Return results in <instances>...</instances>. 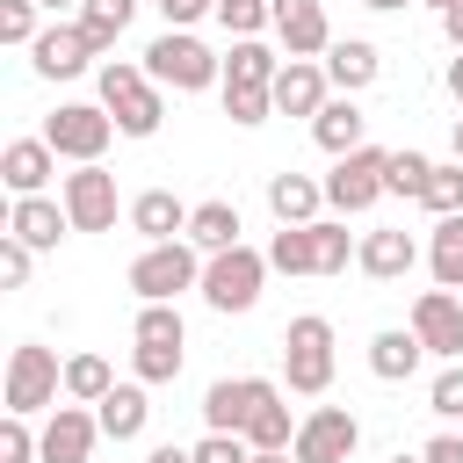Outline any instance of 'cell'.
<instances>
[{
  "label": "cell",
  "mask_w": 463,
  "mask_h": 463,
  "mask_svg": "<svg viewBox=\"0 0 463 463\" xmlns=\"http://www.w3.org/2000/svg\"><path fill=\"white\" fill-rule=\"evenodd\" d=\"M94 80H101V109L116 116V130H123V137H152V130H159L166 101H159V80H152L145 65H130V58H109Z\"/></svg>",
  "instance_id": "6da1fadb"
},
{
  "label": "cell",
  "mask_w": 463,
  "mask_h": 463,
  "mask_svg": "<svg viewBox=\"0 0 463 463\" xmlns=\"http://www.w3.org/2000/svg\"><path fill=\"white\" fill-rule=\"evenodd\" d=\"M203 246L195 239H159V246H145L137 260H130V289H137V304H174L181 289H203Z\"/></svg>",
  "instance_id": "7a4b0ae2"
},
{
  "label": "cell",
  "mask_w": 463,
  "mask_h": 463,
  "mask_svg": "<svg viewBox=\"0 0 463 463\" xmlns=\"http://www.w3.org/2000/svg\"><path fill=\"white\" fill-rule=\"evenodd\" d=\"M145 72H152L159 87H174V94H203V87L224 80V58H217L210 43H195L188 29H166V36L145 43Z\"/></svg>",
  "instance_id": "3957f363"
},
{
  "label": "cell",
  "mask_w": 463,
  "mask_h": 463,
  "mask_svg": "<svg viewBox=\"0 0 463 463\" xmlns=\"http://www.w3.org/2000/svg\"><path fill=\"white\" fill-rule=\"evenodd\" d=\"M282 376H289L297 398H326V383H333V318L304 311V318L282 326Z\"/></svg>",
  "instance_id": "277c9868"
},
{
  "label": "cell",
  "mask_w": 463,
  "mask_h": 463,
  "mask_svg": "<svg viewBox=\"0 0 463 463\" xmlns=\"http://www.w3.org/2000/svg\"><path fill=\"white\" fill-rule=\"evenodd\" d=\"M260 282H268V253H253V246H224L203 260V304L210 311H253Z\"/></svg>",
  "instance_id": "5b68a950"
},
{
  "label": "cell",
  "mask_w": 463,
  "mask_h": 463,
  "mask_svg": "<svg viewBox=\"0 0 463 463\" xmlns=\"http://www.w3.org/2000/svg\"><path fill=\"white\" fill-rule=\"evenodd\" d=\"M58 391H65L58 354H51V347H36V340H22V347L7 354V412L36 420V412H51V405H58Z\"/></svg>",
  "instance_id": "8992f818"
},
{
  "label": "cell",
  "mask_w": 463,
  "mask_h": 463,
  "mask_svg": "<svg viewBox=\"0 0 463 463\" xmlns=\"http://www.w3.org/2000/svg\"><path fill=\"white\" fill-rule=\"evenodd\" d=\"M383 174H391V152L354 145V152H340V159H333V174H326V203H333L340 217H362L376 195H391V188H383Z\"/></svg>",
  "instance_id": "52a82bcc"
},
{
  "label": "cell",
  "mask_w": 463,
  "mask_h": 463,
  "mask_svg": "<svg viewBox=\"0 0 463 463\" xmlns=\"http://www.w3.org/2000/svg\"><path fill=\"white\" fill-rule=\"evenodd\" d=\"M43 137H51V152H58V159L87 166V159H101V152H109L116 116H109V109H94V101H65L58 116H43Z\"/></svg>",
  "instance_id": "ba28073f"
},
{
  "label": "cell",
  "mask_w": 463,
  "mask_h": 463,
  "mask_svg": "<svg viewBox=\"0 0 463 463\" xmlns=\"http://www.w3.org/2000/svg\"><path fill=\"white\" fill-rule=\"evenodd\" d=\"M354 441H362V420H354L347 405H311V412L297 420L289 456H297V463H347Z\"/></svg>",
  "instance_id": "9c48e42d"
},
{
  "label": "cell",
  "mask_w": 463,
  "mask_h": 463,
  "mask_svg": "<svg viewBox=\"0 0 463 463\" xmlns=\"http://www.w3.org/2000/svg\"><path fill=\"white\" fill-rule=\"evenodd\" d=\"M58 203L72 210V232H109L116 224V174L101 159H87V166H72L58 181Z\"/></svg>",
  "instance_id": "30bf717a"
},
{
  "label": "cell",
  "mask_w": 463,
  "mask_h": 463,
  "mask_svg": "<svg viewBox=\"0 0 463 463\" xmlns=\"http://www.w3.org/2000/svg\"><path fill=\"white\" fill-rule=\"evenodd\" d=\"M412 333L427 340V354L463 362V297L456 289H420L412 297Z\"/></svg>",
  "instance_id": "8fae6325"
},
{
  "label": "cell",
  "mask_w": 463,
  "mask_h": 463,
  "mask_svg": "<svg viewBox=\"0 0 463 463\" xmlns=\"http://www.w3.org/2000/svg\"><path fill=\"white\" fill-rule=\"evenodd\" d=\"M29 58H36L43 80H80V72L101 58V43L87 36V22H58V29H43V36L29 43Z\"/></svg>",
  "instance_id": "7c38bea8"
},
{
  "label": "cell",
  "mask_w": 463,
  "mask_h": 463,
  "mask_svg": "<svg viewBox=\"0 0 463 463\" xmlns=\"http://www.w3.org/2000/svg\"><path fill=\"white\" fill-rule=\"evenodd\" d=\"M268 391H275L268 376H217V383L203 391V427H210V434H246V420H253V405H260Z\"/></svg>",
  "instance_id": "4fadbf2b"
},
{
  "label": "cell",
  "mask_w": 463,
  "mask_h": 463,
  "mask_svg": "<svg viewBox=\"0 0 463 463\" xmlns=\"http://www.w3.org/2000/svg\"><path fill=\"white\" fill-rule=\"evenodd\" d=\"M94 441H101V412H87L80 398L51 405V420H43V463H94Z\"/></svg>",
  "instance_id": "5bb4252c"
},
{
  "label": "cell",
  "mask_w": 463,
  "mask_h": 463,
  "mask_svg": "<svg viewBox=\"0 0 463 463\" xmlns=\"http://www.w3.org/2000/svg\"><path fill=\"white\" fill-rule=\"evenodd\" d=\"M412 260H420V246H412V232H405V224L362 232V246H354V268H362L369 282H398V275H412Z\"/></svg>",
  "instance_id": "9a60e30c"
},
{
  "label": "cell",
  "mask_w": 463,
  "mask_h": 463,
  "mask_svg": "<svg viewBox=\"0 0 463 463\" xmlns=\"http://www.w3.org/2000/svg\"><path fill=\"white\" fill-rule=\"evenodd\" d=\"M275 36L289 58H318L333 43V22H326V0H275Z\"/></svg>",
  "instance_id": "2e32d148"
},
{
  "label": "cell",
  "mask_w": 463,
  "mask_h": 463,
  "mask_svg": "<svg viewBox=\"0 0 463 463\" xmlns=\"http://www.w3.org/2000/svg\"><path fill=\"white\" fill-rule=\"evenodd\" d=\"M333 80H326V65L318 58H289L282 72H275V116H318L333 94H326Z\"/></svg>",
  "instance_id": "e0dca14e"
},
{
  "label": "cell",
  "mask_w": 463,
  "mask_h": 463,
  "mask_svg": "<svg viewBox=\"0 0 463 463\" xmlns=\"http://www.w3.org/2000/svg\"><path fill=\"white\" fill-rule=\"evenodd\" d=\"M7 232H14L22 246L51 253V246L72 232V210H65V203H51V195H14V210H7Z\"/></svg>",
  "instance_id": "ac0fdd59"
},
{
  "label": "cell",
  "mask_w": 463,
  "mask_h": 463,
  "mask_svg": "<svg viewBox=\"0 0 463 463\" xmlns=\"http://www.w3.org/2000/svg\"><path fill=\"white\" fill-rule=\"evenodd\" d=\"M188 203L174 195V188H145V195H130V232L145 239V246H159V239H181L188 232Z\"/></svg>",
  "instance_id": "d6986e66"
},
{
  "label": "cell",
  "mask_w": 463,
  "mask_h": 463,
  "mask_svg": "<svg viewBox=\"0 0 463 463\" xmlns=\"http://www.w3.org/2000/svg\"><path fill=\"white\" fill-rule=\"evenodd\" d=\"M58 174V152H51V137H14L7 152H0V181L14 188V195H43V181Z\"/></svg>",
  "instance_id": "ffe728a7"
},
{
  "label": "cell",
  "mask_w": 463,
  "mask_h": 463,
  "mask_svg": "<svg viewBox=\"0 0 463 463\" xmlns=\"http://www.w3.org/2000/svg\"><path fill=\"white\" fill-rule=\"evenodd\" d=\"M318 203H326V181H311V174H268V210H275V224H318Z\"/></svg>",
  "instance_id": "44dd1931"
},
{
  "label": "cell",
  "mask_w": 463,
  "mask_h": 463,
  "mask_svg": "<svg viewBox=\"0 0 463 463\" xmlns=\"http://www.w3.org/2000/svg\"><path fill=\"white\" fill-rule=\"evenodd\" d=\"M376 72H383L376 43H362V36H340V43H326V80H333L340 94H362Z\"/></svg>",
  "instance_id": "7402d4cb"
},
{
  "label": "cell",
  "mask_w": 463,
  "mask_h": 463,
  "mask_svg": "<svg viewBox=\"0 0 463 463\" xmlns=\"http://www.w3.org/2000/svg\"><path fill=\"white\" fill-rule=\"evenodd\" d=\"M362 130H369V116L354 109V94H333V101L311 116V137H318V152H333V159H340V152H354V145H362Z\"/></svg>",
  "instance_id": "603a6c76"
},
{
  "label": "cell",
  "mask_w": 463,
  "mask_h": 463,
  "mask_svg": "<svg viewBox=\"0 0 463 463\" xmlns=\"http://www.w3.org/2000/svg\"><path fill=\"white\" fill-rule=\"evenodd\" d=\"M420 354H427V340H420L412 326H383V333L369 340V369H376L383 383H405V376L420 369Z\"/></svg>",
  "instance_id": "cb8c5ba5"
},
{
  "label": "cell",
  "mask_w": 463,
  "mask_h": 463,
  "mask_svg": "<svg viewBox=\"0 0 463 463\" xmlns=\"http://www.w3.org/2000/svg\"><path fill=\"white\" fill-rule=\"evenodd\" d=\"M94 412H101V434H109V441H137V434H145V420H152L145 383H116V391H109Z\"/></svg>",
  "instance_id": "d4e9b609"
},
{
  "label": "cell",
  "mask_w": 463,
  "mask_h": 463,
  "mask_svg": "<svg viewBox=\"0 0 463 463\" xmlns=\"http://www.w3.org/2000/svg\"><path fill=\"white\" fill-rule=\"evenodd\" d=\"M188 239H195L203 253H224V246H239V203H224V195L195 203V217H188Z\"/></svg>",
  "instance_id": "484cf974"
},
{
  "label": "cell",
  "mask_w": 463,
  "mask_h": 463,
  "mask_svg": "<svg viewBox=\"0 0 463 463\" xmlns=\"http://www.w3.org/2000/svg\"><path fill=\"white\" fill-rule=\"evenodd\" d=\"M427 268H434V282H441V289H463V210H456V217H434Z\"/></svg>",
  "instance_id": "4316f807"
},
{
  "label": "cell",
  "mask_w": 463,
  "mask_h": 463,
  "mask_svg": "<svg viewBox=\"0 0 463 463\" xmlns=\"http://www.w3.org/2000/svg\"><path fill=\"white\" fill-rule=\"evenodd\" d=\"M275 72H282V58L260 43V36H232V58H224V80H239V87H275Z\"/></svg>",
  "instance_id": "83f0119b"
},
{
  "label": "cell",
  "mask_w": 463,
  "mask_h": 463,
  "mask_svg": "<svg viewBox=\"0 0 463 463\" xmlns=\"http://www.w3.org/2000/svg\"><path fill=\"white\" fill-rule=\"evenodd\" d=\"M268 268H282V275H318V239H311V224H282V232L268 239Z\"/></svg>",
  "instance_id": "f1b7e54d"
},
{
  "label": "cell",
  "mask_w": 463,
  "mask_h": 463,
  "mask_svg": "<svg viewBox=\"0 0 463 463\" xmlns=\"http://www.w3.org/2000/svg\"><path fill=\"white\" fill-rule=\"evenodd\" d=\"M246 441H253V449H289V441H297V420H289L282 391H268V398L253 405V420H246Z\"/></svg>",
  "instance_id": "f546056e"
},
{
  "label": "cell",
  "mask_w": 463,
  "mask_h": 463,
  "mask_svg": "<svg viewBox=\"0 0 463 463\" xmlns=\"http://www.w3.org/2000/svg\"><path fill=\"white\" fill-rule=\"evenodd\" d=\"M130 340H137V347H188V326H181L174 304H145L137 326H130Z\"/></svg>",
  "instance_id": "4dcf8cb0"
},
{
  "label": "cell",
  "mask_w": 463,
  "mask_h": 463,
  "mask_svg": "<svg viewBox=\"0 0 463 463\" xmlns=\"http://www.w3.org/2000/svg\"><path fill=\"white\" fill-rule=\"evenodd\" d=\"M109 391H116V376H109V362H101V354H72V362H65V398L101 405Z\"/></svg>",
  "instance_id": "1f68e13d"
},
{
  "label": "cell",
  "mask_w": 463,
  "mask_h": 463,
  "mask_svg": "<svg viewBox=\"0 0 463 463\" xmlns=\"http://www.w3.org/2000/svg\"><path fill=\"white\" fill-rule=\"evenodd\" d=\"M130 14H137V0H80V22H87V36H94L101 51L130 29Z\"/></svg>",
  "instance_id": "d6a6232c"
},
{
  "label": "cell",
  "mask_w": 463,
  "mask_h": 463,
  "mask_svg": "<svg viewBox=\"0 0 463 463\" xmlns=\"http://www.w3.org/2000/svg\"><path fill=\"white\" fill-rule=\"evenodd\" d=\"M224 116L246 123V130L268 123V116H275V87H239V80H224Z\"/></svg>",
  "instance_id": "836d02e7"
},
{
  "label": "cell",
  "mask_w": 463,
  "mask_h": 463,
  "mask_svg": "<svg viewBox=\"0 0 463 463\" xmlns=\"http://www.w3.org/2000/svg\"><path fill=\"white\" fill-rule=\"evenodd\" d=\"M427 174H434V159H427V152H391L383 188H391V195H405V203H420V195H427Z\"/></svg>",
  "instance_id": "e575fe53"
},
{
  "label": "cell",
  "mask_w": 463,
  "mask_h": 463,
  "mask_svg": "<svg viewBox=\"0 0 463 463\" xmlns=\"http://www.w3.org/2000/svg\"><path fill=\"white\" fill-rule=\"evenodd\" d=\"M311 239H318V275H340V268L354 260V239H347V224H340V217H318V224H311Z\"/></svg>",
  "instance_id": "d590c367"
},
{
  "label": "cell",
  "mask_w": 463,
  "mask_h": 463,
  "mask_svg": "<svg viewBox=\"0 0 463 463\" xmlns=\"http://www.w3.org/2000/svg\"><path fill=\"white\" fill-rule=\"evenodd\" d=\"M420 203H427L434 217H456V210H463V159H456V166H434V174H427V195H420Z\"/></svg>",
  "instance_id": "8d00e7d4"
},
{
  "label": "cell",
  "mask_w": 463,
  "mask_h": 463,
  "mask_svg": "<svg viewBox=\"0 0 463 463\" xmlns=\"http://www.w3.org/2000/svg\"><path fill=\"white\" fill-rule=\"evenodd\" d=\"M217 22H224L232 36H260V29L275 22V0H217Z\"/></svg>",
  "instance_id": "74e56055"
},
{
  "label": "cell",
  "mask_w": 463,
  "mask_h": 463,
  "mask_svg": "<svg viewBox=\"0 0 463 463\" xmlns=\"http://www.w3.org/2000/svg\"><path fill=\"white\" fill-rule=\"evenodd\" d=\"M130 369H137V383H174L181 376V347H130Z\"/></svg>",
  "instance_id": "f35d334b"
},
{
  "label": "cell",
  "mask_w": 463,
  "mask_h": 463,
  "mask_svg": "<svg viewBox=\"0 0 463 463\" xmlns=\"http://www.w3.org/2000/svg\"><path fill=\"white\" fill-rule=\"evenodd\" d=\"M427 412H441V420H463V362H449V369L427 383Z\"/></svg>",
  "instance_id": "ab89813d"
},
{
  "label": "cell",
  "mask_w": 463,
  "mask_h": 463,
  "mask_svg": "<svg viewBox=\"0 0 463 463\" xmlns=\"http://www.w3.org/2000/svg\"><path fill=\"white\" fill-rule=\"evenodd\" d=\"M36 0H0V43H36Z\"/></svg>",
  "instance_id": "60d3db41"
},
{
  "label": "cell",
  "mask_w": 463,
  "mask_h": 463,
  "mask_svg": "<svg viewBox=\"0 0 463 463\" xmlns=\"http://www.w3.org/2000/svg\"><path fill=\"white\" fill-rule=\"evenodd\" d=\"M29 456H43V434H29L22 412H7V427H0V463H29Z\"/></svg>",
  "instance_id": "b9f144b4"
},
{
  "label": "cell",
  "mask_w": 463,
  "mask_h": 463,
  "mask_svg": "<svg viewBox=\"0 0 463 463\" xmlns=\"http://www.w3.org/2000/svg\"><path fill=\"white\" fill-rule=\"evenodd\" d=\"M195 463H253V441L246 434H203L195 441Z\"/></svg>",
  "instance_id": "7bdbcfd3"
},
{
  "label": "cell",
  "mask_w": 463,
  "mask_h": 463,
  "mask_svg": "<svg viewBox=\"0 0 463 463\" xmlns=\"http://www.w3.org/2000/svg\"><path fill=\"white\" fill-rule=\"evenodd\" d=\"M29 260H36V246H22V239L7 232V239H0V282L22 289V282H29Z\"/></svg>",
  "instance_id": "ee69618b"
},
{
  "label": "cell",
  "mask_w": 463,
  "mask_h": 463,
  "mask_svg": "<svg viewBox=\"0 0 463 463\" xmlns=\"http://www.w3.org/2000/svg\"><path fill=\"white\" fill-rule=\"evenodd\" d=\"M159 14H166V29H188V22L217 14V0H159Z\"/></svg>",
  "instance_id": "f6af8a7d"
},
{
  "label": "cell",
  "mask_w": 463,
  "mask_h": 463,
  "mask_svg": "<svg viewBox=\"0 0 463 463\" xmlns=\"http://www.w3.org/2000/svg\"><path fill=\"white\" fill-rule=\"evenodd\" d=\"M420 456H427V463H463V434H434Z\"/></svg>",
  "instance_id": "bcb514c9"
},
{
  "label": "cell",
  "mask_w": 463,
  "mask_h": 463,
  "mask_svg": "<svg viewBox=\"0 0 463 463\" xmlns=\"http://www.w3.org/2000/svg\"><path fill=\"white\" fill-rule=\"evenodd\" d=\"M145 463H195V449H174V441H159V449H152Z\"/></svg>",
  "instance_id": "7dc6e473"
},
{
  "label": "cell",
  "mask_w": 463,
  "mask_h": 463,
  "mask_svg": "<svg viewBox=\"0 0 463 463\" xmlns=\"http://www.w3.org/2000/svg\"><path fill=\"white\" fill-rule=\"evenodd\" d=\"M441 29H449V43H456V51H463V0H456V7H449V14H441Z\"/></svg>",
  "instance_id": "c3c4849f"
},
{
  "label": "cell",
  "mask_w": 463,
  "mask_h": 463,
  "mask_svg": "<svg viewBox=\"0 0 463 463\" xmlns=\"http://www.w3.org/2000/svg\"><path fill=\"white\" fill-rule=\"evenodd\" d=\"M449 94H456V101H463V51H456V58H449Z\"/></svg>",
  "instance_id": "681fc988"
},
{
  "label": "cell",
  "mask_w": 463,
  "mask_h": 463,
  "mask_svg": "<svg viewBox=\"0 0 463 463\" xmlns=\"http://www.w3.org/2000/svg\"><path fill=\"white\" fill-rule=\"evenodd\" d=\"M253 463H297L289 449H253Z\"/></svg>",
  "instance_id": "f907efd6"
},
{
  "label": "cell",
  "mask_w": 463,
  "mask_h": 463,
  "mask_svg": "<svg viewBox=\"0 0 463 463\" xmlns=\"http://www.w3.org/2000/svg\"><path fill=\"white\" fill-rule=\"evenodd\" d=\"M362 7H376V14H398V7H412V0H362Z\"/></svg>",
  "instance_id": "816d5d0a"
},
{
  "label": "cell",
  "mask_w": 463,
  "mask_h": 463,
  "mask_svg": "<svg viewBox=\"0 0 463 463\" xmlns=\"http://www.w3.org/2000/svg\"><path fill=\"white\" fill-rule=\"evenodd\" d=\"M427 7H434V14H449V7H456V0H427Z\"/></svg>",
  "instance_id": "f5cc1de1"
},
{
  "label": "cell",
  "mask_w": 463,
  "mask_h": 463,
  "mask_svg": "<svg viewBox=\"0 0 463 463\" xmlns=\"http://www.w3.org/2000/svg\"><path fill=\"white\" fill-rule=\"evenodd\" d=\"M456 159H463V116H456Z\"/></svg>",
  "instance_id": "db71d44e"
},
{
  "label": "cell",
  "mask_w": 463,
  "mask_h": 463,
  "mask_svg": "<svg viewBox=\"0 0 463 463\" xmlns=\"http://www.w3.org/2000/svg\"><path fill=\"white\" fill-rule=\"evenodd\" d=\"M391 463H427V456H391Z\"/></svg>",
  "instance_id": "11a10c76"
},
{
  "label": "cell",
  "mask_w": 463,
  "mask_h": 463,
  "mask_svg": "<svg viewBox=\"0 0 463 463\" xmlns=\"http://www.w3.org/2000/svg\"><path fill=\"white\" fill-rule=\"evenodd\" d=\"M36 7H65V0H36Z\"/></svg>",
  "instance_id": "9f6ffc18"
}]
</instances>
